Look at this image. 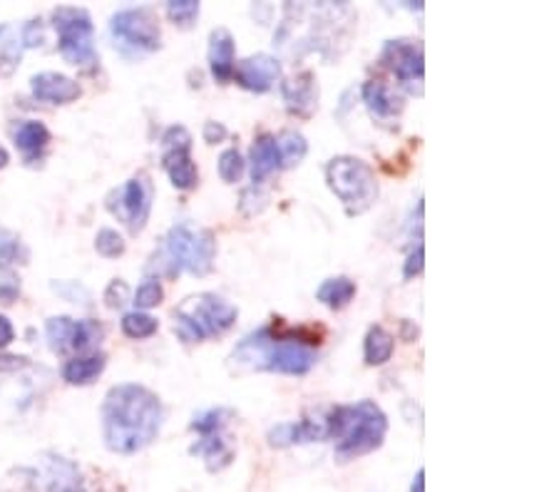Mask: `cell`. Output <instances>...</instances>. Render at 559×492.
Here are the masks:
<instances>
[{
  "mask_svg": "<svg viewBox=\"0 0 559 492\" xmlns=\"http://www.w3.org/2000/svg\"><path fill=\"white\" fill-rule=\"evenodd\" d=\"M162 418H165V410L150 388L138 383L115 386L103 403L105 445L120 455L138 453L159 435Z\"/></svg>",
  "mask_w": 559,
  "mask_h": 492,
  "instance_id": "cell-1",
  "label": "cell"
},
{
  "mask_svg": "<svg viewBox=\"0 0 559 492\" xmlns=\"http://www.w3.org/2000/svg\"><path fill=\"white\" fill-rule=\"evenodd\" d=\"M329 437H336V458L341 463L356 460L383 445L388 418L373 400H360L354 406H338L326 418Z\"/></svg>",
  "mask_w": 559,
  "mask_h": 492,
  "instance_id": "cell-2",
  "label": "cell"
},
{
  "mask_svg": "<svg viewBox=\"0 0 559 492\" xmlns=\"http://www.w3.org/2000/svg\"><path fill=\"white\" fill-rule=\"evenodd\" d=\"M231 361L245 371H276L304 375L316 365V353L296 338H278L272 328H261L241 338L234 348Z\"/></svg>",
  "mask_w": 559,
  "mask_h": 492,
  "instance_id": "cell-3",
  "label": "cell"
},
{
  "mask_svg": "<svg viewBox=\"0 0 559 492\" xmlns=\"http://www.w3.org/2000/svg\"><path fill=\"white\" fill-rule=\"evenodd\" d=\"M216 254V239L210 229L194 227V224L182 221L169 229V235L162 244L155 264L150 268H159L169 276L179 272H189L194 276H204L212 272Z\"/></svg>",
  "mask_w": 559,
  "mask_h": 492,
  "instance_id": "cell-4",
  "label": "cell"
},
{
  "mask_svg": "<svg viewBox=\"0 0 559 492\" xmlns=\"http://www.w3.org/2000/svg\"><path fill=\"white\" fill-rule=\"evenodd\" d=\"M239 311L227 299L216 293H200V297L187 299L175 311V331L185 344L204 341L210 336H219L234 326Z\"/></svg>",
  "mask_w": 559,
  "mask_h": 492,
  "instance_id": "cell-5",
  "label": "cell"
},
{
  "mask_svg": "<svg viewBox=\"0 0 559 492\" xmlns=\"http://www.w3.org/2000/svg\"><path fill=\"white\" fill-rule=\"evenodd\" d=\"M326 179L331 192L344 202L350 217L364 214L378 196V182L373 169L364 159L336 157L326 167Z\"/></svg>",
  "mask_w": 559,
  "mask_h": 492,
  "instance_id": "cell-6",
  "label": "cell"
},
{
  "mask_svg": "<svg viewBox=\"0 0 559 492\" xmlns=\"http://www.w3.org/2000/svg\"><path fill=\"white\" fill-rule=\"evenodd\" d=\"M115 48L128 58H140L159 48V25L150 8H128L110 23Z\"/></svg>",
  "mask_w": 559,
  "mask_h": 492,
  "instance_id": "cell-7",
  "label": "cell"
},
{
  "mask_svg": "<svg viewBox=\"0 0 559 492\" xmlns=\"http://www.w3.org/2000/svg\"><path fill=\"white\" fill-rule=\"evenodd\" d=\"M56 31L60 35V56L70 65H93L95 45H93V21L83 8H58Z\"/></svg>",
  "mask_w": 559,
  "mask_h": 492,
  "instance_id": "cell-8",
  "label": "cell"
},
{
  "mask_svg": "<svg viewBox=\"0 0 559 492\" xmlns=\"http://www.w3.org/2000/svg\"><path fill=\"white\" fill-rule=\"evenodd\" d=\"M107 209H110L124 227L138 235L150 219L152 182L144 175L130 179L128 184L107 196Z\"/></svg>",
  "mask_w": 559,
  "mask_h": 492,
  "instance_id": "cell-9",
  "label": "cell"
},
{
  "mask_svg": "<svg viewBox=\"0 0 559 492\" xmlns=\"http://www.w3.org/2000/svg\"><path fill=\"white\" fill-rule=\"evenodd\" d=\"M162 147H165V155H162V163L169 172V179L177 190H194L197 182H200V175H197V167L192 163V137L185 128H169L162 137Z\"/></svg>",
  "mask_w": 559,
  "mask_h": 492,
  "instance_id": "cell-10",
  "label": "cell"
},
{
  "mask_svg": "<svg viewBox=\"0 0 559 492\" xmlns=\"http://www.w3.org/2000/svg\"><path fill=\"white\" fill-rule=\"evenodd\" d=\"M45 334H48V344L52 351H87L95 341H100L103 328L93 324V321H72L68 316H52L45 324Z\"/></svg>",
  "mask_w": 559,
  "mask_h": 492,
  "instance_id": "cell-11",
  "label": "cell"
},
{
  "mask_svg": "<svg viewBox=\"0 0 559 492\" xmlns=\"http://www.w3.org/2000/svg\"><path fill=\"white\" fill-rule=\"evenodd\" d=\"M383 62L393 70L399 83L413 95H423V48L411 40H391L383 50Z\"/></svg>",
  "mask_w": 559,
  "mask_h": 492,
  "instance_id": "cell-12",
  "label": "cell"
},
{
  "mask_svg": "<svg viewBox=\"0 0 559 492\" xmlns=\"http://www.w3.org/2000/svg\"><path fill=\"white\" fill-rule=\"evenodd\" d=\"M234 77H237V83L241 87L251 89V93H266V89H272L276 80L282 77V62L259 52V56L241 60L239 65L234 68Z\"/></svg>",
  "mask_w": 559,
  "mask_h": 492,
  "instance_id": "cell-13",
  "label": "cell"
},
{
  "mask_svg": "<svg viewBox=\"0 0 559 492\" xmlns=\"http://www.w3.org/2000/svg\"><path fill=\"white\" fill-rule=\"evenodd\" d=\"M33 95L43 103L68 105L80 97V85L60 73H40L31 80Z\"/></svg>",
  "mask_w": 559,
  "mask_h": 492,
  "instance_id": "cell-14",
  "label": "cell"
},
{
  "mask_svg": "<svg viewBox=\"0 0 559 492\" xmlns=\"http://www.w3.org/2000/svg\"><path fill=\"white\" fill-rule=\"evenodd\" d=\"M329 428L326 420H304V423H282L269 433V443L274 447H288L296 443H313V441H326Z\"/></svg>",
  "mask_w": 559,
  "mask_h": 492,
  "instance_id": "cell-15",
  "label": "cell"
},
{
  "mask_svg": "<svg viewBox=\"0 0 559 492\" xmlns=\"http://www.w3.org/2000/svg\"><path fill=\"white\" fill-rule=\"evenodd\" d=\"M43 492H80V472L66 458H48L43 463Z\"/></svg>",
  "mask_w": 559,
  "mask_h": 492,
  "instance_id": "cell-16",
  "label": "cell"
},
{
  "mask_svg": "<svg viewBox=\"0 0 559 492\" xmlns=\"http://www.w3.org/2000/svg\"><path fill=\"white\" fill-rule=\"evenodd\" d=\"M210 68L216 83H229L234 77V38L227 28L212 31Z\"/></svg>",
  "mask_w": 559,
  "mask_h": 492,
  "instance_id": "cell-17",
  "label": "cell"
},
{
  "mask_svg": "<svg viewBox=\"0 0 559 492\" xmlns=\"http://www.w3.org/2000/svg\"><path fill=\"white\" fill-rule=\"evenodd\" d=\"M50 142V132L38 120H25L15 128V147L23 152L25 163L35 165L43 157L45 147Z\"/></svg>",
  "mask_w": 559,
  "mask_h": 492,
  "instance_id": "cell-18",
  "label": "cell"
},
{
  "mask_svg": "<svg viewBox=\"0 0 559 492\" xmlns=\"http://www.w3.org/2000/svg\"><path fill=\"white\" fill-rule=\"evenodd\" d=\"M251 179L254 184H261L269 175H274L278 167H282V159H278V149H276V137L272 134H261V137L251 145Z\"/></svg>",
  "mask_w": 559,
  "mask_h": 492,
  "instance_id": "cell-19",
  "label": "cell"
},
{
  "mask_svg": "<svg viewBox=\"0 0 559 492\" xmlns=\"http://www.w3.org/2000/svg\"><path fill=\"white\" fill-rule=\"evenodd\" d=\"M282 93L288 110L296 115H311V110L316 107V80L311 73H301L292 80H286Z\"/></svg>",
  "mask_w": 559,
  "mask_h": 492,
  "instance_id": "cell-20",
  "label": "cell"
},
{
  "mask_svg": "<svg viewBox=\"0 0 559 492\" xmlns=\"http://www.w3.org/2000/svg\"><path fill=\"white\" fill-rule=\"evenodd\" d=\"M103 371H105V356L93 353L83 358H72V361L62 365V379L72 383V386H85V383H93Z\"/></svg>",
  "mask_w": 559,
  "mask_h": 492,
  "instance_id": "cell-21",
  "label": "cell"
},
{
  "mask_svg": "<svg viewBox=\"0 0 559 492\" xmlns=\"http://www.w3.org/2000/svg\"><path fill=\"white\" fill-rule=\"evenodd\" d=\"M192 455H200L206 460V468L212 472L227 468L231 463V447L222 441L219 435H202V441L192 445Z\"/></svg>",
  "mask_w": 559,
  "mask_h": 492,
  "instance_id": "cell-22",
  "label": "cell"
},
{
  "mask_svg": "<svg viewBox=\"0 0 559 492\" xmlns=\"http://www.w3.org/2000/svg\"><path fill=\"white\" fill-rule=\"evenodd\" d=\"M356 297V284L346 279V276H338V279H329L319 286L316 291V299L326 303L329 309H344Z\"/></svg>",
  "mask_w": 559,
  "mask_h": 492,
  "instance_id": "cell-23",
  "label": "cell"
},
{
  "mask_svg": "<svg viewBox=\"0 0 559 492\" xmlns=\"http://www.w3.org/2000/svg\"><path fill=\"white\" fill-rule=\"evenodd\" d=\"M393 336L388 334L383 326H373L366 336V346H364V356L368 365H381L385 361H391L393 356Z\"/></svg>",
  "mask_w": 559,
  "mask_h": 492,
  "instance_id": "cell-24",
  "label": "cell"
},
{
  "mask_svg": "<svg viewBox=\"0 0 559 492\" xmlns=\"http://www.w3.org/2000/svg\"><path fill=\"white\" fill-rule=\"evenodd\" d=\"M364 103L368 105V110H371L373 118H391L399 110V100L391 95V89H388L383 83H366L364 85Z\"/></svg>",
  "mask_w": 559,
  "mask_h": 492,
  "instance_id": "cell-25",
  "label": "cell"
},
{
  "mask_svg": "<svg viewBox=\"0 0 559 492\" xmlns=\"http://www.w3.org/2000/svg\"><path fill=\"white\" fill-rule=\"evenodd\" d=\"M276 149H278V159H282V167H294L306 157L309 145H306L304 134L288 130L276 140Z\"/></svg>",
  "mask_w": 559,
  "mask_h": 492,
  "instance_id": "cell-26",
  "label": "cell"
},
{
  "mask_svg": "<svg viewBox=\"0 0 559 492\" xmlns=\"http://www.w3.org/2000/svg\"><path fill=\"white\" fill-rule=\"evenodd\" d=\"M122 331L130 338H150L157 331V319L144 311H130L122 316Z\"/></svg>",
  "mask_w": 559,
  "mask_h": 492,
  "instance_id": "cell-27",
  "label": "cell"
},
{
  "mask_svg": "<svg viewBox=\"0 0 559 492\" xmlns=\"http://www.w3.org/2000/svg\"><path fill=\"white\" fill-rule=\"evenodd\" d=\"M25 249L21 244V239H17L13 231L8 229H0V268H8L11 264H15L17 259H25Z\"/></svg>",
  "mask_w": 559,
  "mask_h": 492,
  "instance_id": "cell-28",
  "label": "cell"
},
{
  "mask_svg": "<svg viewBox=\"0 0 559 492\" xmlns=\"http://www.w3.org/2000/svg\"><path fill=\"white\" fill-rule=\"evenodd\" d=\"M245 175V159H241L239 149H224L222 157H219V177L224 179V182H239V177Z\"/></svg>",
  "mask_w": 559,
  "mask_h": 492,
  "instance_id": "cell-29",
  "label": "cell"
},
{
  "mask_svg": "<svg viewBox=\"0 0 559 492\" xmlns=\"http://www.w3.org/2000/svg\"><path fill=\"white\" fill-rule=\"evenodd\" d=\"M167 15L177 25L189 28L197 21V15H200V3L197 0H173V3H167Z\"/></svg>",
  "mask_w": 559,
  "mask_h": 492,
  "instance_id": "cell-30",
  "label": "cell"
},
{
  "mask_svg": "<svg viewBox=\"0 0 559 492\" xmlns=\"http://www.w3.org/2000/svg\"><path fill=\"white\" fill-rule=\"evenodd\" d=\"M95 249H97V254H103L107 259L120 256L124 252V239L117 235L115 229H103L95 239Z\"/></svg>",
  "mask_w": 559,
  "mask_h": 492,
  "instance_id": "cell-31",
  "label": "cell"
},
{
  "mask_svg": "<svg viewBox=\"0 0 559 492\" xmlns=\"http://www.w3.org/2000/svg\"><path fill=\"white\" fill-rule=\"evenodd\" d=\"M162 297H165V291H162V286L157 279H147L144 281L138 293H134V307L138 309H152L162 303Z\"/></svg>",
  "mask_w": 559,
  "mask_h": 492,
  "instance_id": "cell-32",
  "label": "cell"
},
{
  "mask_svg": "<svg viewBox=\"0 0 559 492\" xmlns=\"http://www.w3.org/2000/svg\"><path fill=\"white\" fill-rule=\"evenodd\" d=\"M227 416H229V410H222V408L210 410V413L194 418L192 428L202 435H214V433H219V428L224 425V418H227Z\"/></svg>",
  "mask_w": 559,
  "mask_h": 492,
  "instance_id": "cell-33",
  "label": "cell"
},
{
  "mask_svg": "<svg viewBox=\"0 0 559 492\" xmlns=\"http://www.w3.org/2000/svg\"><path fill=\"white\" fill-rule=\"evenodd\" d=\"M128 293H130L128 284L120 281V279H115L110 286H107V291H105V301H107V307H110V309H120L122 303L128 301Z\"/></svg>",
  "mask_w": 559,
  "mask_h": 492,
  "instance_id": "cell-34",
  "label": "cell"
},
{
  "mask_svg": "<svg viewBox=\"0 0 559 492\" xmlns=\"http://www.w3.org/2000/svg\"><path fill=\"white\" fill-rule=\"evenodd\" d=\"M21 40L25 48H35V45L43 43V25L40 21H31L21 33Z\"/></svg>",
  "mask_w": 559,
  "mask_h": 492,
  "instance_id": "cell-35",
  "label": "cell"
},
{
  "mask_svg": "<svg viewBox=\"0 0 559 492\" xmlns=\"http://www.w3.org/2000/svg\"><path fill=\"white\" fill-rule=\"evenodd\" d=\"M420 272H423V244H418L411 252L408 262H405V266H403V276L405 279H413V276H418Z\"/></svg>",
  "mask_w": 559,
  "mask_h": 492,
  "instance_id": "cell-36",
  "label": "cell"
},
{
  "mask_svg": "<svg viewBox=\"0 0 559 492\" xmlns=\"http://www.w3.org/2000/svg\"><path fill=\"white\" fill-rule=\"evenodd\" d=\"M52 289H56L60 297H66L70 301H78V297H80V299H83V303H87L85 301L87 299V291L80 284H52Z\"/></svg>",
  "mask_w": 559,
  "mask_h": 492,
  "instance_id": "cell-37",
  "label": "cell"
},
{
  "mask_svg": "<svg viewBox=\"0 0 559 492\" xmlns=\"http://www.w3.org/2000/svg\"><path fill=\"white\" fill-rule=\"evenodd\" d=\"M17 293H21V284L15 281V276H5L3 281H0V299L5 303H11Z\"/></svg>",
  "mask_w": 559,
  "mask_h": 492,
  "instance_id": "cell-38",
  "label": "cell"
},
{
  "mask_svg": "<svg viewBox=\"0 0 559 492\" xmlns=\"http://www.w3.org/2000/svg\"><path fill=\"white\" fill-rule=\"evenodd\" d=\"M224 137H227V128L219 122H206L204 124V140L210 142V145H214V142H222Z\"/></svg>",
  "mask_w": 559,
  "mask_h": 492,
  "instance_id": "cell-39",
  "label": "cell"
},
{
  "mask_svg": "<svg viewBox=\"0 0 559 492\" xmlns=\"http://www.w3.org/2000/svg\"><path fill=\"white\" fill-rule=\"evenodd\" d=\"M15 338V331L11 326V321H8L5 316H0V348L8 346Z\"/></svg>",
  "mask_w": 559,
  "mask_h": 492,
  "instance_id": "cell-40",
  "label": "cell"
},
{
  "mask_svg": "<svg viewBox=\"0 0 559 492\" xmlns=\"http://www.w3.org/2000/svg\"><path fill=\"white\" fill-rule=\"evenodd\" d=\"M426 470H418V476H416V480H413V488H411V492H426Z\"/></svg>",
  "mask_w": 559,
  "mask_h": 492,
  "instance_id": "cell-41",
  "label": "cell"
},
{
  "mask_svg": "<svg viewBox=\"0 0 559 492\" xmlns=\"http://www.w3.org/2000/svg\"><path fill=\"white\" fill-rule=\"evenodd\" d=\"M8 165V152L0 147V167H5Z\"/></svg>",
  "mask_w": 559,
  "mask_h": 492,
  "instance_id": "cell-42",
  "label": "cell"
}]
</instances>
